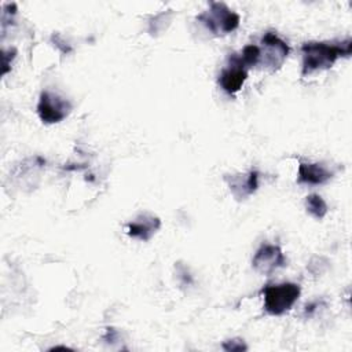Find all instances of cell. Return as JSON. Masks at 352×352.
I'll use <instances>...</instances> for the list:
<instances>
[{
  "instance_id": "obj_5",
  "label": "cell",
  "mask_w": 352,
  "mask_h": 352,
  "mask_svg": "<svg viewBox=\"0 0 352 352\" xmlns=\"http://www.w3.org/2000/svg\"><path fill=\"white\" fill-rule=\"evenodd\" d=\"M289 55V45L274 32H267L261 38L260 48V60L258 65H263L271 72L278 70Z\"/></svg>"
},
{
  "instance_id": "obj_2",
  "label": "cell",
  "mask_w": 352,
  "mask_h": 352,
  "mask_svg": "<svg viewBox=\"0 0 352 352\" xmlns=\"http://www.w3.org/2000/svg\"><path fill=\"white\" fill-rule=\"evenodd\" d=\"M301 287L293 282L268 285L263 289L264 309L267 314L279 316L287 312L298 300Z\"/></svg>"
},
{
  "instance_id": "obj_12",
  "label": "cell",
  "mask_w": 352,
  "mask_h": 352,
  "mask_svg": "<svg viewBox=\"0 0 352 352\" xmlns=\"http://www.w3.org/2000/svg\"><path fill=\"white\" fill-rule=\"evenodd\" d=\"M241 62L249 69V67H253L256 65H258V60H260V47L254 45V44H250V45H246L241 55H238Z\"/></svg>"
},
{
  "instance_id": "obj_10",
  "label": "cell",
  "mask_w": 352,
  "mask_h": 352,
  "mask_svg": "<svg viewBox=\"0 0 352 352\" xmlns=\"http://www.w3.org/2000/svg\"><path fill=\"white\" fill-rule=\"evenodd\" d=\"M333 177V172L319 162H300L297 172V183L318 186L329 182Z\"/></svg>"
},
{
  "instance_id": "obj_8",
  "label": "cell",
  "mask_w": 352,
  "mask_h": 352,
  "mask_svg": "<svg viewBox=\"0 0 352 352\" xmlns=\"http://www.w3.org/2000/svg\"><path fill=\"white\" fill-rule=\"evenodd\" d=\"M258 177H260L258 172L252 169L245 173L226 175L224 180H226L231 194L235 197V199L243 201L257 191Z\"/></svg>"
},
{
  "instance_id": "obj_7",
  "label": "cell",
  "mask_w": 352,
  "mask_h": 352,
  "mask_svg": "<svg viewBox=\"0 0 352 352\" xmlns=\"http://www.w3.org/2000/svg\"><path fill=\"white\" fill-rule=\"evenodd\" d=\"M248 78V67L241 62L239 56L234 54L230 56V63L224 67L219 76V85L224 92L232 95L238 92L245 80Z\"/></svg>"
},
{
  "instance_id": "obj_13",
  "label": "cell",
  "mask_w": 352,
  "mask_h": 352,
  "mask_svg": "<svg viewBox=\"0 0 352 352\" xmlns=\"http://www.w3.org/2000/svg\"><path fill=\"white\" fill-rule=\"evenodd\" d=\"M223 349L227 352H242V351H246L248 346L242 338H232V340H227L223 344Z\"/></svg>"
},
{
  "instance_id": "obj_6",
  "label": "cell",
  "mask_w": 352,
  "mask_h": 352,
  "mask_svg": "<svg viewBox=\"0 0 352 352\" xmlns=\"http://www.w3.org/2000/svg\"><path fill=\"white\" fill-rule=\"evenodd\" d=\"M252 265L258 274L270 275L275 270L285 267L286 258L279 246L265 243L254 253Z\"/></svg>"
},
{
  "instance_id": "obj_9",
  "label": "cell",
  "mask_w": 352,
  "mask_h": 352,
  "mask_svg": "<svg viewBox=\"0 0 352 352\" xmlns=\"http://www.w3.org/2000/svg\"><path fill=\"white\" fill-rule=\"evenodd\" d=\"M161 220L151 213H142L128 223V235L139 241H148L160 230Z\"/></svg>"
},
{
  "instance_id": "obj_1",
  "label": "cell",
  "mask_w": 352,
  "mask_h": 352,
  "mask_svg": "<svg viewBox=\"0 0 352 352\" xmlns=\"http://www.w3.org/2000/svg\"><path fill=\"white\" fill-rule=\"evenodd\" d=\"M352 50V41H308L301 47L302 65L301 74L311 76L315 72L326 70L341 56H348Z\"/></svg>"
},
{
  "instance_id": "obj_11",
  "label": "cell",
  "mask_w": 352,
  "mask_h": 352,
  "mask_svg": "<svg viewBox=\"0 0 352 352\" xmlns=\"http://www.w3.org/2000/svg\"><path fill=\"white\" fill-rule=\"evenodd\" d=\"M305 209L316 220H322L329 212L327 204L318 194H311L305 198Z\"/></svg>"
},
{
  "instance_id": "obj_3",
  "label": "cell",
  "mask_w": 352,
  "mask_h": 352,
  "mask_svg": "<svg viewBox=\"0 0 352 352\" xmlns=\"http://www.w3.org/2000/svg\"><path fill=\"white\" fill-rule=\"evenodd\" d=\"M197 19L216 36H224L234 32L241 22L239 15L224 3H212L208 10L197 16Z\"/></svg>"
},
{
  "instance_id": "obj_4",
  "label": "cell",
  "mask_w": 352,
  "mask_h": 352,
  "mask_svg": "<svg viewBox=\"0 0 352 352\" xmlns=\"http://www.w3.org/2000/svg\"><path fill=\"white\" fill-rule=\"evenodd\" d=\"M72 111L67 99L52 91H43L37 103V114L44 124H56L65 120Z\"/></svg>"
}]
</instances>
